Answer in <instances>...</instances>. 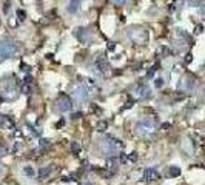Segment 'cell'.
I'll return each instance as SVG.
<instances>
[{"label": "cell", "instance_id": "obj_24", "mask_svg": "<svg viewBox=\"0 0 205 185\" xmlns=\"http://www.w3.org/2000/svg\"><path fill=\"white\" fill-rule=\"evenodd\" d=\"M97 173H99L100 176H104V177H106V179H110L111 176H113V173L111 171H104V170H97Z\"/></svg>", "mask_w": 205, "mask_h": 185}, {"label": "cell", "instance_id": "obj_25", "mask_svg": "<svg viewBox=\"0 0 205 185\" xmlns=\"http://www.w3.org/2000/svg\"><path fill=\"white\" fill-rule=\"evenodd\" d=\"M154 85H156V88H162V86H164V79L162 77L154 79Z\"/></svg>", "mask_w": 205, "mask_h": 185}, {"label": "cell", "instance_id": "obj_2", "mask_svg": "<svg viewBox=\"0 0 205 185\" xmlns=\"http://www.w3.org/2000/svg\"><path fill=\"white\" fill-rule=\"evenodd\" d=\"M154 130H156V122L151 117H143L136 123V133L140 134V136L151 134Z\"/></svg>", "mask_w": 205, "mask_h": 185}, {"label": "cell", "instance_id": "obj_28", "mask_svg": "<svg viewBox=\"0 0 205 185\" xmlns=\"http://www.w3.org/2000/svg\"><path fill=\"white\" fill-rule=\"evenodd\" d=\"M194 31H196V34H201V32L204 31V26L202 25H197L196 28H194Z\"/></svg>", "mask_w": 205, "mask_h": 185}, {"label": "cell", "instance_id": "obj_18", "mask_svg": "<svg viewBox=\"0 0 205 185\" xmlns=\"http://www.w3.org/2000/svg\"><path fill=\"white\" fill-rule=\"evenodd\" d=\"M170 176H171V177L181 176V168H179V167H171V168H170Z\"/></svg>", "mask_w": 205, "mask_h": 185}, {"label": "cell", "instance_id": "obj_15", "mask_svg": "<svg viewBox=\"0 0 205 185\" xmlns=\"http://www.w3.org/2000/svg\"><path fill=\"white\" fill-rule=\"evenodd\" d=\"M106 168H108V171L111 170V173H114V171L117 170V160L113 159V157H110V159H108V162H106Z\"/></svg>", "mask_w": 205, "mask_h": 185}, {"label": "cell", "instance_id": "obj_17", "mask_svg": "<svg viewBox=\"0 0 205 185\" xmlns=\"http://www.w3.org/2000/svg\"><path fill=\"white\" fill-rule=\"evenodd\" d=\"M50 145H51V144H50V140H46V139H40V142H39V148H40V151H45Z\"/></svg>", "mask_w": 205, "mask_h": 185}, {"label": "cell", "instance_id": "obj_30", "mask_svg": "<svg viewBox=\"0 0 205 185\" xmlns=\"http://www.w3.org/2000/svg\"><path fill=\"white\" fill-rule=\"evenodd\" d=\"M20 69H22V71H23V69H25V71H28L29 67H28V65H25V63H20Z\"/></svg>", "mask_w": 205, "mask_h": 185}, {"label": "cell", "instance_id": "obj_13", "mask_svg": "<svg viewBox=\"0 0 205 185\" xmlns=\"http://www.w3.org/2000/svg\"><path fill=\"white\" fill-rule=\"evenodd\" d=\"M51 173H52V165H46V167H40L37 176H39V179H46Z\"/></svg>", "mask_w": 205, "mask_h": 185}, {"label": "cell", "instance_id": "obj_4", "mask_svg": "<svg viewBox=\"0 0 205 185\" xmlns=\"http://www.w3.org/2000/svg\"><path fill=\"white\" fill-rule=\"evenodd\" d=\"M150 86L145 83V82H139L136 83L131 88V96L134 97L136 100H143V99H147V97H150Z\"/></svg>", "mask_w": 205, "mask_h": 185}, {"label": "cell", "instance_id": "obj_31", "mask_svg": "<svg viewBox=\"0 0 205 185\" xmlns=\"http://www.w3.org/2000/svg\"><path fill=\"white\" fill-rule=\"evenodd\" d=\"M114 48H116V45H114L113 42H110V43H108V50H110V51H113Z\"/></svg>", "mask_w": 205, "mask_h": 185}, {"label": "cell", "instance_id": "obj_37", "mask_svg": "<svg viewBox=\"0 0 205 185\" xmlns=\"http://www.w3.org/2000/svg\"><path fill=\"white\" fill-rule=\"evenodd\" d=\"M82 185H91V184H90V182H83Z\"/></svg>", "mask_w": 205, "mask_h": 185}, {"label": "cell", "instance_id": "obj_27", "mask_svg": "<svg viewBox=\"0 0 205 185\" xmlns=\"http://www.w3.org/2000/svg\"><path fill=\"white\" fill-rule=\"evenodd\" d=\"M23 83H26V85H31L32 83V77H31V76H26L25 80H23Z\"/></svg>", "mask_w": 205, "mask_h": 185}, {"label": "cell", "instance_id": "obj_7", "mask_svg": "<svg viewBox=\"0 0 205 185\" xmlns=\"http://www.w3.org/2000/svg\"><path fill=\"white\" fill-rule=\"evenodd\" d=\"M71 94H73V99L76 102H85V100H88L90 99V92L88 90L85 88V85L83 83H80V85H76L73 91H71Z\"/></svg>", "mask_w": 205, "mask_h": 185}, {"label": "cell", "instance_id": "obj_32", "mask_svg": "<svg viewBox=\"0 0 205 185\" xmlns=\"http://www.w3.org/2000/svg\"><path fill=\"white\" fill-rule=\"evenodd\" d=\"M82 117V113H74L73 114V119H80Z\"/></svg>", "mask_w": 205, "mask_h": 185}, {"label": "cell", "instance_id": "obj_26", "mask_svg": "<svg viewBox=\"0 0 205 185\" xmlns=\"http://www.w3.org/2000/svg\"><path fill=\"white\" fill-rule=\"evenodd\" d=\"M5 122H6V116L0 114V128H3V127H5Z\"/></svg>", "mask_w": 205, "mask_h": 185}, {"label": "cell", "instance_id": "obj_23", "mask_svg": "<svg viewBox=\"0 0 205 185\" xmlns=\"http://www.w3.org/2000/svg\"><path fill=\"white\" fill-rule=\"evenodd\" d=\"M22 92H23V94H29L31 92V85H26V83H22Z\"/></svg>", "mask_w": 205, "mask_h": 185}, {"label": "cell", "instance_id": "obj_12", "mask_svg": "<svg viewBox=\"0 0 205 185\" xmlns=\"http://www.w3.org/2000/svg\"><path fill=\"white\" fill-rule=\"evenodd\" d=\"M160 176H159V173L156 168H147V170L143 171V179L145 181H148V182H153V181H157Z\"/></svg>", "mask_w": 205, "mask_h": 185}, {"label": "cell", "instance_id": "obj_20", "mask_svg": "<svg viewBox=\"0 0 205 185\" xmlns=\"http://www.w3.org/2000/svg\"><path fill=\"white\" fill-rule=\"evenodd\" d=\"M137 159H139V156H137V153H136V151H131V153H129V154L127 156V160L133 162V164H134V162H136Z\"/></svg>", "mask_w": 205, "mask_h": 185}, {"label": "cell", "instance_id": "obj_5", "mask_svg": "<svg viewBox=\"0 0 205 185\" xmlns=\"http://www.w3.org/2000/svg\"><path fill=\"white\" fill-rule=\"evenodd\" d=\"M129 39H131L134 43H139V45H143L148 40V31L142 29V28H131L128 32Z\"/></svg>", "mask_w": 205, "mask_h": 185}, {"label": "cell", "instance_id": "obj_36", "mask_svg": "<svg viewBox=\"0 0 205 185\" xmlns=\"http://www.w3.org/2000/svg\"><path fill=\"white\" fill-rule=\"evenodd\" d=\"M3 153H5V150L2 148V146H0V157H2V156H3Z\"/></svg>", "mask_w": 205, "mask_h": 185}, {"label": "cell", "instance_id": "obj_3", "mask_svg": "<svg viewBox=\"0 0 205 185\" xmlns=\"http://www.w3.org/2000/svg\"><path fill=\"white\" fill-rule=\"evenodd\" d=\"M17 53V45L13 40H2L0 42V56L2 59H11Z\"/></svg>", "mask_w": 205, "mask_h": 185}, {"label": "cell", "instance_id": "obj_33", "mask_svg": "<svg viewBox=\"0 0 205 185\" xmlns=\"http://www.w3.org/2000/svg\"><path fill=\"white\" fill-rule=\"evenodd\" d=\"M170 127H171L170 123H162V127H160V128H162V130H168Z\"/></svg>", "mask_w": 205, "mask_h": 185}, {"label": "cell", "instance_id": "obj_1", "mask_svg": "<svg viewBox=\"0 0 205 185\" xmlns=\"http://www.w3.org/2000/svg\"><path fill=\"white\" fill-rule=\"evenodd\" d=\"M102 150L104 153L108 156H113L119 153L120 150H123V142L120 139L114 137V136H106V137L102 140Z\"/></svg>", "mask_w": 205, "mask_h": 185}, {"label": "cell", "instance_id": "obj_16", "mask_svg": "<svg viewBox=\"0 0 205 185\" xmlns=\"http://www.w3.org/2000/svg\"><path fill=\"white\" fill-rule=\"evenodd\" d=\"M106 128H108V123L105 122V121H99L96 123V130L99 133H104V131H106Z\"/></svg>", "mask_w": 205, "mask_h": 185}, {"label": "cell", "instance_id": "obj_8", "mask_svg": "<svg viewBox=\"0 0 205 185\" xmlns=\"http://www.w3.org/2000/svg\"><path fill=\"white\" fill-rule=\"evenodd\" d=\"M74 36L79 39L80 43H83V45H90L91 42H93V37H91V32L85 28H77L74 31Z\"/></svg>", "mask_w": 205, "mask_h": 185}, {"label": "cell", "instance_id": "obj_21", "mask_svg": "<svg viewBox=\"0 0 205 185\" xmlns=\"http://www.w3.org/2000/svg\"><path fill=\"white\" fill-rule=\"evenodd\" d=\"M25 19H26V13H25L23 9H17V20L19 22H23Z\"/></svg>", "mask_w": 205, "mask_h": 185}, {"label": "cell", "instance_id": "obj_9", "mask_svg": "<svg viewBox=\"0 0 205 185\" xmlns=\"http://www.w3.org/2000/svg\"><path fill=\"white\" fill-rule=\"evenodd\" d=\"M96 68L99 69L102 74H105L108 69H110V63H108V60H106L105 56H99V57L96 59Z\"/></svg>", "mask_w": 205, "mask_h": 185}, {"label": "cell", "instance_id": "obj_35", "mask_svg": "<svg viewBox=\"0 0 205 185\" xmlns=\"http://www.w3.org/2000/svg\"><path fill=\"white\" fill-rule=\"evenodd\" d=\"M63 123H65V122H63V121H60V122H59V123H57V128H60V127H62V125H63Z\"/></svg>", "mask_w": 205, "mask_h": 185}, {"label": "cell", "instance_id": "obj_19", "mask_svg": "<svg viewBox=\"0 0 205 185\" xmlns=\"http://www.w3.org/2000/svg\"><path fill=\"white\" fill-rule=\"evenodd\" d=\"M80 150H82V146H80L79 142H71V151H73L74 154H79Z\"/></svg>", "mask_w": 205, "mask_h": 185}, {"label": "cell", "instance_id": "obj_29", "mask_svg": "<svg viewBox=\"0 0 205 185\" xmlns=\"http://www.w3.org/2000/svg\"><path fill=\"white\" fill-rule=\"evenodd\" d=\"M191 60H193V56H191V54H187L185 62H187V63H191Z\"/></svg>", "mask_w": 205, "mask_h": 185}, {"label": "cell", "instance_id": "obj_34", "mask_svg": "<svg viewBox=\"0 0 205 185\" xmlns=\"http://www.w3.org/2000/svg\"><path fill=\"white\" fill-rule=\"evenodd\" d=\"M201 14H202V17L205 19V6H202V9H201Z\"/></svg>", "mask_w": 205, "mask_h": 185}, {"label": "cell", "instance_id": "obj_14", "mask_svg": "<svg viewBox=\"0 0 205 185\" xmlns=\"http://www.w3.org/2000/svg\"><path fill=\"white\" fill-rule=\"evenodd\" d=\"M80 5H82V2H77V0H74V2H69V3H68V13L76 14V13L80 9Z\"/></svg>", "mask_w": 205, "mask_h": 185}, {"label": "cell", "instance_id": "obj_22", "mask_svg": "<svg viewBox=\"0 0 205 185\" xmlns=\"http://www.w3.org/2000/svg\"><path fill=\"white\" fill-rule=\"evenodd\" d=\"M23 173L26 176H34V170H32V167H29V165L23 167Z\"/></svg>", "mask_w": 205, "mask_h": 185}, {"label": "cell", "instance_id": "obj_10", "mask_svg": "<svg viewBox=\"0 0 205 185\" xmlns=\"http://www.w3.org/2000/svg\"><path fill=\"white\" fill-rule=\"evenodd\" d=\"M83 85H85V88L86 90H88V92H90V94L91 96H94L96 94V92L97 91H99V86H97V83L94 82V80L93 79H91V77H86L85 80H83V82H82Z\"/></svg>", "mask_w": 205, "mask_h": 185}, {"label": "cell", "instance_id": "obj_6", "mask_svg": "<svg viewBox=\"0 0 205 185\" xmlns=\"http://www.w3.org/2000/svg\"><path fill=\"white\" fill-rule=\"evenodd\" d=\"M56 108L60 113H66V111H71L73 110V100L71 97L66 96V94H60L56 100Z\"/></svg>", "mask_w": 205, "mask_h": 185}, {"label": "cell", "instance_id": "obj_11", "mask_svg": "<svg viewBox=\"0 0 205 185\" xmlns=\"http://www.w3.org/2000/svg\"><path fill=\"white\" fill-rule=\"evenodd\" d=\"M179 88H183V90H187V91H191L194 88V80H193L191 76H185V77L181 79Z\"/></svg>", "mask_w": 205, "mask_h": 185}]
</instances>
